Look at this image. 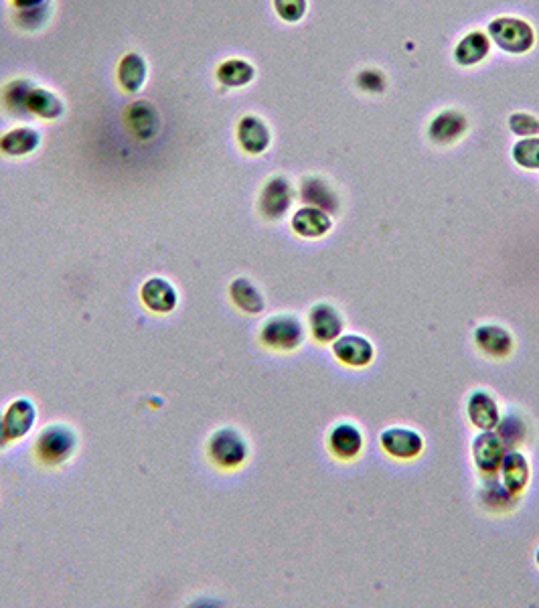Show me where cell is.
Listing matches in <instances>:
<instances>
[{"mask_svg":"<svg viewBox=\"0 0 539 608\" xmlns=\"http://www.w3.org/2000/svg\"><path fill=\"white\" fill-rule=\"evenodd\" d=\"M292 201H294L292 183L282 175H274L264 183L260 191L258 211L268 221H280L290 211Z\"/></svg>","mask_w":539,"mask_h":608,"instance_id":"cell-5","label":"cell"},{"mask_svg":"<svg viewBox=\"0 0 539 608\" xmlns=\"http://www.w3.org/2000/svg\"><path fill=\"white\" fill-rule=\"evenodd\" d=\"M489 35L495 45L505 53H527L535 43L533 29L515 17H499L489 25Z\"/></svg>","mask_w":539,"mask_h":608,"instance_id":"cell-4","label":"cell"},{"mask_svg":"<svg viewBox=\"0 0 539 608\" xmlns=\"http://www.w3.org/2000/svg\"><path fill=\"white\" fill-rule=\"evenodd\" d=\"M333 355L337 357L339 363L359 369V367H367L373 361L375 349L369 343V339L361 335H341L339 339L333 341Z\"/></svg>","mask_w":539,"mask_h":608,"instance_id":"cell-18","label":"cell"},{"mask_svg":"<svg viewBox=\"0 0 539 608\" xmlns=\"http://www.w3.org/2000/svg\"><path fill=\"white\" fill-rule=\"evenodd\" d=\"M80 450V434L67 422L43 426L33 440L35 461L45 469H61L73 461Z\"/></svg>","mask_w":539,"mask_h":608,"instance_id":"cell-1","label":"cell"},{"mask_svg":"<svg viewBox=\"0 0 539 608\" xmlns=\"http://www.w3.org/2000/svg\"><path fill=\"white\" fill-rule=\"evenodd\" d=\"M479 499L489 511H497V513L511 511L517 505V495L505 489L499 475H483Z\"/></svg>","mask_w":539,"mask_h":608,"instance_id":"cell-26","label":"cell"},{"mask_svg":"<svg viewBox=\"0 0 539 608\" xmlns=\"http://www.w3.org/2000/svg\"><path fill=\"white\" fill-rule=\"evenodd\" d=\"M475 343L481 353L493 359H505L513 351V335L501 325H479L475 329Z\"/></svg>","mask_w":539,"mask_h":608,"instance_id":"cell-19","label":"cell"},{"mask_svg":"<svg viewBox=\"0 0 539 608\" xmlns=\"http://www.w3.org/2000/svg\"><path fill=\"white\" fill-rule=\"evenodd\" d=\"M229 298L242 313L248 315H258L266 307L262 290L248 276H238L236 280H231Z\"/></svg>","mask_w":539,"mask_h":608,"instance_id":"cell-23","label":"cell"},{"mask_svg":"<svg viewBox=\"0 0 539 608\" xmlns=\"http://www.w3.org/2000/svg\"><path fill=\"white\" fill-rule=\"evenodd\" d=\"M209 463L225 473L242 469L250 459V444L246 436L234 426L213 430L205 442Z\"/></svg>","mask_w":539,"mask_h":608,"instance_id":"cell-2","label":"cell"},{"mask_svg":"<svg viewBox=\"0 0 539 608\" xmlns=\"http://www.w3.org/2000/svg\"><path fill=\"white\" fill-rule=\"evenodd\" d=\"M300 197L304 203L319 207L323 211H337L339 199L329 181L323 177H304L300 183Z\"/></svg>","mask_w":539,"mask_h":608,"instance_id":"cell-25","label":"cell"},{"mask_svg":"<svg viewBox=\"0 0 539 608\" xmlns=\"http://www.w3.org/2000/svg\"><path fill=\"white\" fill-rule=\"evenodd\" d=\"M495 432L501 436V440L505 442L507 448H517L525 440V434H527L525 422L517 414H507L505 418H501Z\"/></svg>","mask_w":539,"mask_h":608,"instance_id":"cell-30","label":"cell"},{"mask_svg":"<svg viewBox=\"0 0 539 608\" xmlns=\"http://www.w3.org/2000/svg\"><path fill=\"white\" fill-rule=\"evenodd\" d=\"M509 126L515 134L527 138V136H535L539 132V120L533 118L531 114H523V112H517L509 118Z\"/></svg>","mask_w":539,"mask_h":608,"instance_id":"cell-33","label":"cell"},{"mask_svg":"<svg viewBox=\"0 0 539 608\" xmlns=\"http://www.w3.org/2000/svg\"><path fill=\"white\" fill-rule=\"evenodd\" d=\"M140 300L152 315H171L179 304V290L165 276H150L140 286Z\"/></svg>","mask_w":539,"mask_h":608,"instance_id":"cell-6","label":"cell"},{"mask_svg":"<svg viewBox=\"0 0 539 608\" xmlns=\"http://www.w3.org/2000/svg\"><path fill=\"white\" fill-rule=\"evenodd\" d=\"M215 78L223 88L229 90H238V88H246L254 82L256 78V69L250 61L240 59V57H231L225 59L217 65L215 69Z\"/></svg>","mask_w":539,"mask_h":608,"instance_id":"cell-22","label":"cell"},{"mask_svg":"<svg viewBox=\"0 0 539 608\" xmlns=\"http://www.w3.org/2000/svg\"><path fill=\"white\" fill-rule=\"evenodd\" d=\"M465 132H467V120L460 112H454V110L440 112L430 122V128H428L430 140L440 146L454 144L458 138H462V134Z\"/></svg>","mask_w":539,"mask_h":608,"instance_id":"cell-21","label":"cell"},{"mask_svg":"<svg viewBox=\"0 0 539 608\" xmlns=\"http://www.w3.org/2000/svg\"><path fill=\"white\" fill-rule=\"evenodd\" d=\"M499 479L505 485V489L513 495H521L529 483V461L523 452L517 448H507L505 456L499 467Z\"/></svg>","mask_w":539,"mask_h":608,"instance_id":"cell-17","label":"cell"},{"mask_svg":"<svg viewBox=\"0 0 539 608\" xmlns=\"http://www.w3.org/2000/svg\"><path fill=\"white\" fill-rule=\"evenodd\" d=\"M379 444L385 454H390L392 459L398 461H414L424 450V438L416 430L404 426H392L383 430Z\"/></svg>","mask_w":539,"mask_h":608,"instance_id":"cell-7","label":"cell"},{"mask_svg":"<svg viewBox=\"0 0 539 608\" xmlns=\"http://www.w3.org/2000/svg\"><path fill=\"white\" fill-rule=\"evenodd\" d=\"M65 112V104L63 100L47 90V88H39L35 86L29 94V114L39 118V120H45V122H53V120H59Z\"/></svg>","mask_w":539,"mask_h":608,"instance_id":"cell-27","label":"cell"},{"mask_svg":"<svg viewBox=\"0 0 539 608\" xmlns=\"http://www.w3.org/2000/svg\"><path fill=\"white\" fill-rule=\"evenodd\" d=\"M535 562H537V566H539V548H537V552H535Z\"/></svg>","mask_w":539,"mask_h":608,"instance_id":"cell-36","label":"cell"},{"mask_svg":"<svg viewBox=\"0 0 539 608\" xmlns=\"http://www.w3.org/2000/svg\"><path fill=\"white\" fill-rule=\"evenodd\" d=\"M276 15L286 23H298L306 15V0H274Z\"/></svg>","mask_w":539,"mask_h":608,"instance_id":"cell-32","label":"cell"},{"mask_svg":"<svg viewBox=\"0 0 539 608\" xmlns=\"http://www.w3.org/2000/svg\"><path fill=\"white\" fill-rule=\"evenodd\" d=\"M306 331L296 315L280 313L268 317L258 333L260 343L274 353H292L304 343Z\"/></svg>","mask_w":539,"mask_h":608,"instance_id":"cell-3","label":"cell"},{"mask_svg":"<svg viewBox=\"0 0 539 608\" xmlns=\"http://www.w3.org/2000/svg\"><path fill=\"white\" fill-rule=\"evenodd\" d=\"M124 124L138 142H150L161 132V114L146 100H136L124 110Z\"/></svg>","mask_w":539,"mask_h":608,"instance_id":"cell-8","label":"cell"},{"mask_svg":"<svg viewBox=\"0 0 539 608\" xmlns=\"http://www.w3.org/2000/svg\"><path fill=\"white\" fill-rule=\"evenodd\" d=\"M49 21V7H37V9H27V11H17L15 15V25L21 31H39L47 25Z\"/></svg>","mask_w":539,"mask_h":608,"instance_id":"cell-31","label":"cell"},{"mask_svg":"<svg viewBox=\"0 0 539 608\" xmlns=\"http://www.w3.org/2000/svg\"><path fill=\"white\" fill-rule=\"evenodd\" d=\"M290 225L296 236H300L304 240H319L331 232L333 221L327 211L313 207V205H306V207H300L292 215Z\"/></svg>","mask_w":539,"mask_h":608,"instance_id":"cell-15","label":"cell"},{"mask_svg":"<svg viewBox=\"0 0 539 608\" xmlns=\"http://www.w3.org/2000/svg\"><path fill=\"white\" fill-rule=\"evenodd\" d=\"M41 132L33 126H15L0 134V155L7 159H27L39 150L41 146Z\"/></svg>","mask_w":539,"mask_h":608,"instance_id":"cell-11","label":"cell"},{"mask_svg":"<svg viewBox=\"0 0 539 608\" xmlns=\"http://www.w3.org/2000/svg\"><path fill=\"white\" fill-rule=\"evenodd\" d=\"M236 140L246 155L258 157L264 155V152L270 148L272 134L268 124L260 116L248 114L236 126Z\"/></svg>","mask_w":539,"mask_h":608,"instance_id":"cell-12","label":"cell"},{"mask_svg":"<svg viewBox=\"0 0 539 608\" xmlns=\"http://www.w3.org/2000/svg\"><path fill=\"white\" fill-rule=\"evenodd\" d=\"M489 49H491L489 37L481 31H473L456 45L454 59L462 67H471V65L481 63L489 55Z\"/></svg>","mask_w":539,"mask_h":608,"instance_id":"cell-28","label":"cell"},{"mask_svg":"<svg viewBox=\"0 0 539 608\" xmlns=\"http://www.w3.org/2000/svg\"><path fill=\"white\" fill-rule=\"evenodd\" d=\"M505 442L495 430H481L473 440V461L481 475H497L505 456Z\"/></svg>","mask_w":539,"mask_h":608,"instance_id":"cell-10","label":"cell"},{"mask_svg":"<svg viewBox=\"0 0 539 608\" xmlns=\"http://www.w3.org/2000/svg\"><path fill=\"white\" fill-rule=\"evenodd\" d=\"M467 414L475 428L495 430L501 422V410L497 400L487 390H475L467 402Z\"/></svg>","mask_w":539,"mask_h":608,"instance_id":"cell-20","label":"cell"},{"mask_svg":"<svg viewBox=\"0 0 539 608\" xmlns=\"http://www.w3.org/2000/svg\"><path fill=\"white\" fill-rule=\"evenodd\" d=\"M37 406L29 398H17L13 400L7 410L3 412L5 426L9 432V438L13 442H19L31 434V430L37 424Z\"/></svg>","mask_w":539,"mask_h":608,"instance_id":"cell-16","label":"cell"},{"mask_svg":"<svg viewBox=\"0 0 539 608\" xmlns=\"http://www.w3.org/2000/svg\"><path fill=\"white\" fill-rule=\"evenodd\" d=\"M146 80H148L146 59L138 51L124 53L120 57L118 65H116V84H118V88L124 94L134 96V94L142 92V88L146 86Z\"/></svg>","mask_w":539,"mask_h":608,"instance_id":"cell-13","label":"cell"},{"mask_svg":"<svg viewBox=\"0 0 539 608\" xmlns=\"http://www.w3.org/2000/svg\"><path fill=\"white\" fill-rule=\"evenodd\" d=\"M11 444H13V440L9 438V432H7V426H5V418H3V414H0V452L7 450Z\"/></svg>","mask_w":539,"mask_h":608,"instance_id":"cell-35","label":"cell"},{"mask_svg":"<svg viewBox=\"0 0 539 608\" xmlns=\"http://www.w3.org/2000/svg\"><path fill=\"white\" fill-rule=\"evenodd\" d=\"M513 161L529 171H539V138L527 136L519 140L511 150Z\"/></svg>","mask_w":539,"mask_h":608,"instance_id":"cell-29","label":"cell"},{"mask_svg":"<svg viewBox=\"0 0 539 608\" xmlns=\"http://www.w3.org/2000/svg\"><path fill=\"white\" fill-rule=\"evenodd\" d=\"M35 88V84L27 78H19V80H11L9 84L3 86L0 90V106L9 114V116H31L29 114V94Z\"/></svg>","mask_w":539,"mask_h":608,"instance_id":"cell-24","label":"cell"},{"mask_svg":"<svg viewBox=\"0 0 539 608\" xmlns=\"http://www.w3.org/2000/svg\"><path fill=\"white\" fill-rule=\"evenodd\" d=\"M329 450L339 461H353L363 450V432L353 422H337L329 430Z\"/></svg>","mask_w":539,"mask_h":608,"instance_id":"cell-14","label":"cell"},{"mask_svg":"<svg viewBox=\"0 0 539 608\" xmlns=\"http://www.w3.org/2000/svg\"><path fill=\"white\" fill-rule=\"evenodd\" d=\"M308 329L317 343L327 345L343 335L345 317L329 302H319L308 313Z\"/></svg>","mask_w":539,"mask_h":608,"instance_id":"cell-9","label":"cell"},{"mask_svg":"<svg viewBox=\"0 0 539 608\" xmlns=\"http://www.w3.org/2000/svg\"><path fill=\"white\" fill-rule=\"evenodd\" d=\"M11 5L15 11H27V9H37V7L49 5V0H11Z\"/></svg>","mask_w":539,"mask_h":608,"instance_id":"cell-34","label":"cell"}]
</instances>
